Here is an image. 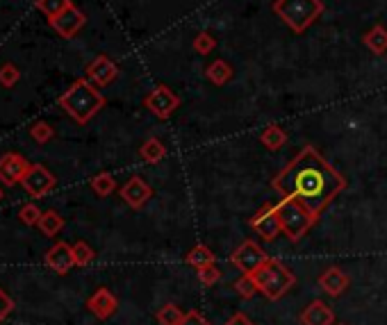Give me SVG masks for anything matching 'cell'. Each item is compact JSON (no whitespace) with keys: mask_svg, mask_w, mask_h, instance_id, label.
Segmentation results:
<instances>
[{"mask_svg":"<svg viewBox=\"0 0 387 325\" xmlns=\"http://www.w3.org/2000/svg\"><path fill=\"white\" fill-rule=\"evenodd\" d=\"M283 198L299 200L314 216H321L328 205L346 189L344 175L321 157L314 146H305L287 166L271 180Z\"/></svg>","mask_w":387,"mask_h":325,"instance_id":"cell-1","label":"cell"},{"mask_svg":"<svg viewBox=\"0 0 387 325\" xmlns=\"http://www.w3.org/2000/svg\"><path fill=\"white\" fill-rule=\"evenodd\" d=\"M59 107L64 110L75 123H89L94 116L105 107V96L91 84L87 77L75 80L64 94L59 96Z\"/></svg>","mask_w":387,"mask_h":325,"instance_id":"cell-2","label":"cell"},{"mask_svg":"<svg viewBox=\"0 0 387 325\" xmlns=\"http://www.w3.org/2000/svg\"><path fill=\"white\" fill-rule=\"evenodd\" d=\"M251 277L255 280V284H258V291L269 300H281L283 296H287L294 289V284H296V275H294L283 262L271 259V257L255 270Z\"/></svg>","mask_w":387,"mask_h":325,"instance_id":"cell-3","label":"cell"},{"mask_svg":"<svg viewBox=\"0 0 387 325\" xmlns=\"http://www.w3.org/2000/svg\"><path fill=\"white\" fill-rule=\"evenodd\" d=\"M271 10L290 30L301 35L323 14V3L321 0H276Z\"/></svg>","mask_w":387,"mask_h":325,"instance_id":"cell-4","label":"cell"},{"mask_svg":"<svg viewBox=\"0 0 387 325\" xmlns=\"http://www.w3.org/2000/svg\"><path fill=\"white\" fill-rule=\"evenodd\" d=\"M276 210H278V216H281L283 232L294 244L301 242V239L314 228L317 219H319V216H314L308 207L301 205L299 200H292V198H283L281 203L276 205Z\"/></svg>","mask_w":387,"mask_h":325,"instance_id":"cell-5","label":"cell"},{"mask_svg":"<svg viewBox=\"0 0 387 325\" xmlns=\"http://www.w3.org/2000/svg\"><path fill=\"white\" fill-rule=\"evenodd\" d=\"M21 184L32 198H44L48 196V191L55 189L57 180L44 164H30L26 175L21 177Z\"/></svg>","mask_w":387,"mask_h":325,"instance_id":"cell-6","label":"cell"},{"mask_svg":"<svg viewBox=\"0 0 387 325\" xmlns=\"http://www.w3.org/2000/svg\"><path fill=\"white\" fill-rule=\"evenodd\" d=\"M230 262H232V266L239 268V273L253 275L255 270L265 264V262H269V255L262 250L258 244L249 239V242H244L235 253L230 255Z\"/></svg>","mask_w":387,"mask_h":325,"instance_id":"cell-7","label":"cell"},{"mask_svg":"<svg viewBox=\"0 0 387 325\" xmlns=\"http://www.w3.org/2000/svg\"><path fill=\"white\" fill-rule=\"evenodd\" d=\"M144 105H146V110L158 116V119H169V116L178 110V105H180V98H178L173 89L160 84V87H155L151 94L144 98Z\"/></svg>","mask_w":387,"mask_h":325,"instance_id":"cell-8","label":"cell"},{"mask_svg":"<svg viewBox=\"0 0 387 325\" xmlns=\"http://www.w3.org/2000/svg\"><path fill=\"white\" fill-rule=\"evenodd\" d=\"M48 23H50V28L55 30V32H57L59 37L73 39V37L84 28V23H87V17H84L82 10H77L75 5H71V7H66V10L62 12V14H57L55 19H48Z\"/></svg>","mask_w":387,"mask_h":325,"instance_id":"cell-9","label":"cell"},{"mask_svg":"<svg viewBox=\"0 0 387 325\" xmlns=\"http://www.w3.org/2000/svg\"><path fill=\"white\" fill-rule=\"evenodd\" d=\"M251 228L258 232V237H262L265 242H274V239L283 232L281 216H278L276 205L262 207V210L251 219Z\"/></svg>","mask_w":387,"mask_h":325,"instance_id":"cell-10","label":"cell"},{"mask_svg":"<svg viewBox=\"0 0 387 325\" xmlns=\"http://www.w3.org/2000/svg\"><path fill=\"white\" fill-rule=\"evenodd\" d=\"M121 198L126 200V205L130 207V210H142V207L153 198V189L144 177L133 175L121 187Z\"/></svg>","mask_w":387,"mask_h":325,"instance_id":"cell-11","label":"cell"},{"mask_svg":"<svg viewBox=\"0 0 387 325\" xmlns=\"http://www.w3.org/2000/svg\"><path fill=\"white\" fill-rule=\"evenodd\" d=\"M30 168V161L19 152H5L0 157V182L7 184V187H14L17 182H21V177L26 175Z\"/></svg>","mask_w":387,"mask_h":325,"instance_id":"cell-12","label":"cell"},{"mask_svg":"<svg viewBox=\"0 0 387 325\" xmlns=\"http://www.w3.org/2000/svg\"><path fill=\"white\" fill-rule=\"evenodd\" d=\"M116 75H119V66H116L107 55H98L94 61H89V66H87V80L91 84H96V87H107V84H112L116 80Z\"/></svg>","mask_w":387,"mask_h":325,"instance_id":"cell-13","label":"cell"},{"mask_svg":"<svg viewBox=\"0 0 387 325\" xmlns=\"http://www.w3.org/2000/svg\"><path fill=\"white\" fill-rule=\"evenodd\" d=\"M87 307L91 309V314H94L96 319L107 321V319H112L116 314V309H119V300H116V296L107 287H100L89 296Z\"/></svg>","mask_w":387,"mask_h":325,"instance_id":"cell-14","label":"cell"},{"mask_svg":"<svg viewBox=\"0 0 387 325\" xmlns=\"http://www.w3.org/2000/svg\"><path fill=\"white\" fill-rule=\"evenodd\" d=\"M46 264H48V268L55 270L57 275H66L68 270L75 266L73 246H68L64 242H57L48 253H46Z\"/></svg>","mask_w":387,"mask_h":325,"instance_id":"cell-15","label":"cell"},{"mask_svg":"<svg viewBox=\"0 0 387 325\" xmlns=\"http://www.w3.org/2000/svg\"><path fill=\"white\" fill-rule=\"evenodd\" d=\"M301 325H335V312L323 303V300H312L299 316Z\"/></svg>","mask_w":387,"mask_h":325,"instance_id":"cell-16","label":"cell"},{"mask_svg":"<svg viewBox=\"0 0 387 325\" xmlns=\"http://www.w3.org/2000/svg\"><path fill=\"white\" fill-rule=\"evenodd\" d=\"M348 284H351V280H348V275L339 266H330L319 275V287L332 298L342 296V293L348 289Z\"/></svg>","mask_w":387,"mask_h":325,"instance_id":"cell-17","label":"cell"},{"mask_svg":"<svg viewBox=\"0 0 387 325\" xmlns=\"http://www.w3.org/2000/svg\"><path fill=\"white\" fill-rule=\"evenodd\" d=\"M139 157H142L146 164H160V161L167 157V146L162 144L158 137H151V139H146L142 144V148H139Z\"/></svg>","mask_w":387,"mask_h":325,"instance_id":"cell-18","label":"cell"},{"mask_svg":"<svg viewBox=\"0 0 387 325\" xmlns=\"http://www.w3.org/2000/svg\"><path fill=\"white\" fill-rule=\"evenodd\" d=\"M205 75L212 84H216V87H223V84H228L232 80L235 71H232V66L226 59H214L212 64L205 68Z\"/></svg>","mask_w":387,"mask_h":325,"instance_id":"cell-19","label":"cell"},{"mask_svg":"<svg viewBox=\"0 0 387 325\" xmlns=\"http://www.w3.org/2000/svg\"><path fill=\"white\" fill-rule=\"evenodd\" d=\"M362 41H365V46L374 52V55H385L387 52V28L381 26V23H376V26L365 35Z\"/></svg>","mask_w":387,"mask_h":325,"instance_id":"cell-20","label":"cell"},{"mask_svg":"<svg viewBox=\"0 0 387 325\" xmlns=\"http://www.w3.org/2000/svg\"><path fill=\"white\" fill-rule=\"evenodd\" d=\"M260 144L265 146L267 150H281L285 144H287V132L281 126H267L260 135Z\"/></svg>","mask_w":387,"mask_h":325,"instance_id":"cell-21","label":"cell"},{"mask_svg":"<svg viewBox=\"0 0 387 325\" xmlns=\"http://www.w3.org/2000/svg\"><path fill=\"white\" fill-rule=\"evenodd\" d=\"M214 259H216V255L210 248H207V246H203V244L194 246V248L187 255H185V262H187V264H191V266H196V268L205 266V264H214Z\"/></svg>","mask_w":387,"mask_h":325,"instance_id":"cell-22","label":"cell"},{"mask_svg":"<svg viewBox=\"0 0 387 325\" xmlns=\"http://www.w3.org/2000/svg\"><path fill=\"white\" fill-rule=\"evenodd\" d=\"M37 226H39V230H41L46 237H55L57 232L64 228V219H62L55 210H48V212L41 214V219H39Z\"/></svg>","mask_w":387,"mask_h":325,"instance_id":"cell-23","label":"cell"},{"mask_svg":"<svg viewBox=\"0 0 387 325\" xmlns=\"http://www.w3.org/2000/svg\"><path fill=\"white\" fill-rule=\"evenodd\" d=\"M155 316H158L160 325H180L182 319H185V312L178 305L167 303V305H162L158 309V314H155Z\"/></svg>","mask_w":387,"mask_h":325,"instance_id":"cell-24","label":"cell"},{"mask_svg":"<svg viewBox=\"0 0 387 325\" xmlns=\"http://www.w3.org/2000/svg\"><path fill=\"white\" fill-rule=\"evenodd\" d=\"M91 189H94L98 196H110V193H114L116 189V180H114V175L112 173H98L91 177Z\"/></svg>","mask_w":387,"mask_h":325,"instance_id":"cell-25","label":"cell"},{"mask_svg":"<svg viewBox=\"0 0 387 325\" xmlns=\"http://www.w3.org/2000/svg\"><path fill=\"white\" fill-rule=\"evenodd\" d=\"M71 0H37V10L48 19H55L66 7H71Z\"/></svg>","mask_w":387,"mask_h":325,"instance_id":"cell-26","label":"cell"},{"mask_svg":"<svg viewBox=\"0 0 387 325\" xmlns=\"http://www.w3.org/2000/svg\"><path fill=\"white\" fill-rule=\"evenodd\" d=\"M73 257H75V266H87V264H91V262H94L96 253H94V248H91L89 244L75 242L73 244Z\"/></svg>","mask_w":387,"mask_h":325,"instance_id":"cell-27","label":"cell"},{"mask_svg":"<svg viewBox=\"0 0 387 325\" xmlns=\"http://www.w3.org/2000/svg\"><path fill=\"white\" fill-rule=\"evenodd\" d=\"M194 50L198 52V55H207V52H212L216 48V39L210 32H198L194 37Z\"/></svg>","mask_w":387,"mask_h":325,"instance_id":"cell-28","label":"cell"},{"mask_svg":"<svg viewBox=\"0 0 387 325\" xmlns=\"http://www.w3.org/2000/svg\"><path fill=\"white\" fill-rule=\"evenodd\" d=\"M21 80V71L17 66L12 64V61H7V64H3L0 66V84H3V87H14V84H17Z\"/></svg>","mask_w":387,"mask_h":325,"instance_id":"cell-29","label":"cell"},{"mask_svg":"<svg viewBox=\"0 0 387 325\" xmlns=\"http://www.w3.org/2000/svg\"><path fill=\"white\" fill-rule=\"evenodd\" d=\"M235 291L239 293V298H253L255 293H258V284H255V280L251 275H242L239 280L235 282Z\"/></svg>","mask_w":387,"mask_h":325,"instance_id":"cell-30","label":"cell"},{"mask_svg":"<svg viewBox=\"0 0 387 325\" xmlns=\"http://www.w3.org/2000/svg\"><path fill=\"white\" fill-rule=\"evenodd\" d=\"M41 210H39L37 205H32V203H28V205H23L21 210H19V219H21V223H26V226H37L39 223V219H41Z\"/></svg>","mask_w":387,"mask_h":325,"instance_id":"cell-31","label":"cell"},{"mask_svg":"<svg viewBox=\"0 0 387 325\" xmlns=\"http://www.w3.org/2000/svg\"><path fill=\"white\" fill-rule=\"evenodd\" d=\"M53 135H55V132H53V128L48 126V123L39 121V123H35L32 128H30V137H32L37 144H48L53 139Z\"/></svg>","mask_w":387,"mask_h":325,"instance_id":"cell-32","label":"cell"},{"mask_svg":"<svg viewBox=\"0 0 387 325\" xmlns=\"http://www.w3.org/2000/svg\"><path fill=\"white\" fill-rule=\"evenodd\" d=\"M219 277H221V270L216 268L214 264H205V266H200L198 268V280L205 284V287H212V284L219 282Z\"/></svg>","mask_w":387,"mask_h":325,"instance_id":"cell-33","label":"cell"},{"mask_svg":"<svg viewBox=\"0 0 387 325\" xmlns=\"http://www.w3.org/2000/svg\"><path fill=\"white\" fill-rule=\"evenodd\" d=\"M12 309H14V300L7 296L3 289H0V323L12 314Z\"/></svg>","mask_w":387,"mask_h":325,"instance_id":"cell-34","label":"cell"},{"mask_svg":"<svg viewBox=\"0 0 387 325\" xmlns=\"http://www.w3.org/2000/svg\"><path fill=\"white\" fill-rule=\"evenodd\" d=\"M180 325H210V321H207L200 312H196V309H191V312L185 314V319H182Z\"/></svg>","mask_w":387,"mask_h":325,"instance_id":"cell-35","label":"cell"},{"mask_svg":"<svg viewBox=\"0 0 387 325\" xmlns=\"http://www.w3.org/2000/svg\"><path fill=\"white\" fill-rule=\"evenodd\" d=\"M223 325H255L251 319H249V316H246V314H242V312H237V314H232L230 316V319L226 321V323H223Z\"/></svg>","mask_w":387,"mask_h":325,"instance_id":"cell-36","label":"cell"},{"mask_svg":"<svg viewBox=\"0 0 387 325\" xmlns=\"http://www.w3.org/2000/svg\"><path fill=\"white\" fill-rule=\"evenodd\" d=\"M0 200H3V189H0Z\"/></svg>","mask_w":387,"mask_h":325,"instance_id":"cell-37","label":"cell"},{"mask_svg":"<svg viewBox=\"0 0 387 325\" xmlns=\"http://www.w3.org/2000/svg\"><path fill=\"white\" fill-rule=\"evenodd\" d=\"M337 325H346V323H337Z\"/></svg>","mask_w":387,"mask_h":325,"instance_id":"cell-38","label":"cell"}]
</instances>
